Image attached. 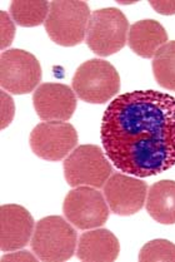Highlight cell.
I'll return each instance as SVG.
<instances>
[{"instance_id": "6da1fadb", "label": "cell", "mask_w": 175, "mask_h": 262, "mask_svg": "<svg viewBox=\"0 0 175 262\" xmlns=\"http://www.w3.org/2000/svg\"><path fill=\"white\" fill-rule=\"evenodd\" d=\"M105 155L119 171L152 177L175 164V98L158 91L120 94L102 122Z\"/></svg>"}, {"instance_id": "7a4b0ae2", "label": "cell", "mask_w": 175, "mask_h": 262, "mask_svg": "<svg viewBox=\"0 0 175 262\" xmlns=\"http://www.w3.org/2000/svg\"><path fill=\"white\" fill-rule=\"evenodd\" d=\"M78 244L74 227L60 216H48L37 224L30 246L41 261H65L73 257Z\"/></svg>"}, {"instance_id": "3957f363", "label": "cell", "mask_w": 175, "mask_h": 262, "mask_svg": "<svg viewBox=\"0 0 175 262\" xmlns=\"http://www.w3.org/2000/svg\"><path fill=\"white\" fill-rule=\"evenodd\" d=\"M90 9L84 2H52L45 29L54 43L74 47L84 40Z\"/></svg>"}, {"instance_id": "277c9868", "label": "cell", "mask_w": 175, "mask_h": 262, "mask_svg": "<svg viewBox=\"0 0 175 262\" xmlns=\"http://www.w3.org/2000/svg\"><path fill=\"white\" fill-rule=\"evenodd\" d=\"M73 89L84 102L103 104L120 89L118 72L107 60L90 59L83 63L73 77Z\"/></svg>"}, {"instance_id": "5b68a950", "label": "cell", "mask_w": 175, "mask_h": 262, "mask_svg": "<svg viewBox=\"0 0 175 262\" xmlns=\"http://www.w3.org/2000/svg\"><path fill=\"white\" fill-rule=\"evenodd\" d=\"M129 33L127 16L115 8L91 13L87 29V44L100 57H108L123 49Z\"/></svg>"}, {"instance_id": "8992f818", "label": "cell", "mask_w": 175, "mask_h": 262, "mask_svg": "<svg viewBox=\"0 0 175 262\" xmlns=\"http://www.w3.org/2000/svg\"><path fill=\"white\" fill-rule=\"evenodd\" d=\"M112 166L98 146L84 144L75 148L64 161V176L71 187H104Z\"/></svg>"}, {"instance_id": "52a82bcc", "label": "cell", "mask_w": 175, "mask_h": 262, "mask_svg": "<svg viewBox=\"0 0 175 262\" xmlns=\"http://www.w3.org/2000/svg\"><path fill=\"white\" fill-rule=\"evenodd\" d=\"M110 208L102 192L89 186L75 187L64 200L63 211L68 221L79 230L103 226L109 219Z\"/></svg>"}, {"instance_id": "ba28073f", "label": "cell", "mask_w": 175, "mask_h": 262, "mask_svg": "<svg viewBox=\"0 0 175 262\" xmlns=\"http://www.w3.org/2000/svg\"><path fill=\"white\" fill-rule=\"evenodd\" d=\"M41 80V67L29 52L10 49L0 57V84L13 94H27Z\"/></svg>"}, {"instance_id": "9c48e42d", "label": "cell", "mask_w": 175, "mask_h": 262, "mask_svg": "<svg viewBox=\"0 0 175 262\" xmlns=\"http://www.w3.org/2000/svg\"><path fill=\"white\" fill-rule=\"evenodd\" d=\"M78 143V133L66 122H43L30 133V147L43 160L62 161L73 152Z\"/></svg>"}, {"instance_id": "30bf717a", "label": "cell", "mask_w": 175, "mask_h": 262, "mask_svg": "<svg viewBox=\"0 0 175 262\" xmlns=\"http://www.w3.org/2000/svg\"><path fill=\"white\" fill-rule=\"evenodd\" d=\"M148 186L141 180L123 173L110 176L104 185V194L110 211L119 216L139 212L145 203Z\"/></svg>"}, {"instance_id": "8fae6325", "label": "cell", "mask_w": 175, "mask_h": 262, "mask_svg": "<svg viewBox=\"0 0 175 262\" xmlns=\"http://www.w3.org/2000/svg\"><path fill=\"white\" fill-rule=\"evenodd\" d=\"M33 103L39 118L45 122H65L77 110L75 93L60 83H44L35 89Z\"/></svg>"}, {"instance_id": "7c38bea8", "label": "cell", "mask_w": 175, "mask_h": 262, "mask_svg": "<svg viewBox=\"0 0 175 262\" xmlns=\"http://www.w3.org/2000/svg\"><path fill=\"white\" fill-rule=\"evenodd\" d=\"M34 220L27 208L4 205L0 208V247L3 251L23 249L32 241Z\"/></svg>"}, {"instance_id": "4fadbf2b", "label": "cell", "mask_w": 175, "mask_h": 262, "mask_svg": "<svg viewBox=\"0 0 175 262\" xmlns=\"http://www.w3.org/2000/svg\"><path fill=\"white\" fill-rule=\"evenodd\" d=\"M119 251L120 246L115 235L104 228H99L80 236L77 256L82 261L110 262L116 260Z\"/></svg>"}, {"instance_id": "5bb4252c", "label": "cell", "mask_w": 175, "mask_h": 262, "mask_svg": "<svg viewBox=\"0 0 175 262\" xmlns=\"http://www.w3.org/2000/svg\"><path fill=\"white\" fill-rule=\"evenodd\" d=\"M130 49L141 58H154L157 52L168 41V33L159 21L146 19L137 21L128 33Z\"/></svg>"}, {"instance_id": "9a60e30c", "label": "cell", "mask_w": 175, "mask_h": 262, "mask_svg": "<svg viewBox=\"0 0 175 262\" xmlns=\"http://www.w3.org/2000/svg\"><path fill=\"white\" fill-rule=\"evenodd\" d=\"M146 211L159 224H175V181H159L150 187Z\"/></svg>"}, {"instance_id": "2e32d148", "label": "cell", "mask_w": 175, "mask_h": 262, "mask_svg": "<svg viewBox=\"0 0 175 262\" xmlns=\"http://www.w3.org/2000/svg\"><path fill=\"white\" fill-rule=\"evenodd\" d=\"M153 73L159 85L175 91V40L164 44L154 55Z\"/></svg>"}, {"instance_id": "e0dca14e", "label": "cell", "mask_w": 175, "mask_h": 262, "mask_svg": "<svg viewBox=\"0 0 175 262\" xmlns=\"http://www.w3.org/2000/svg\"><path fill=\"white\" fill-rule=\"evenodd\" d=\"M49 7L48 2H13L9 12L13 20L20 27H37L46 20Z\"/></svg>"}, {"instance_id": "ac0fdd59", "label": "cell", "mask_w": 175, "mask_h": 262, "mask_svg": "<svg viewBox=\"0 0 175 262\" xmlns=\"http://www.w3.org/2000/svg\"><path fill=\"white\" fill-rule=\"evenodd\" d=\"M139 261H171L175 262V245L166 239H154L146 245L139 253Z\"/></svg>"}, {"instance_id": "d6986e66", "label": "cell", "mask_w": 175, "mask_h": 262, "mask_svg": "<svg viewBox=\"0 0 175 262\" xmlns=\"http://www.w3.org/2000/svg\"><path fill=\"white\" fill-rule=\"evenodd\" d=\"M0 15H2V49H5L12 44L15 35V27L9 14L2 12Z\"/></svg>"}, {"instance_id": "ffe728a7", "label": "cell", "mask_w": 175, "mask_h": 262, "mask_svg": "<svg viewBox=\"0 0 175 262\" xmlns=\"http://www.w3.org/2000/svg\"><path fill=\"white\" fill-rule=\"evenodd\" d=\"M14 103L13 99L5 92H2V128L9 125L14 117Z\"/></svg>"}, {"instance_id": "44dd1931", "label": "cell", "mask_w": 175, "mask_h": 262, "mask_svg": "<svg viewBox=\"0 0 175 262\" xmlns=\"http://www.w3.org/2000/svg\"><path fill=\"white\" fill-rule=\"evenodd\" d=\"M150 5L163 15L175 14V2H150Z\"/></svg>"}, {"instance_id": "7402d4cb", "label": "cell", "mask_w": 175, "mask_h": 262, "mask_svg": "<svg viewBox=\"0 0 175 262\" xmlns=\"http://www.w3.org/2000/svg\"><path fill=\"white\" fill-rule=\"evenodd\" d=\"M38 257L33 255L29 251H19V252L10 253V255L4 256L2 261H37Z\"/></svg>"}]
</instances>
